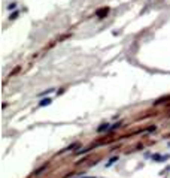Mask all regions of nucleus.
<instances>
[{
  "label": "nucleus",
  "instance_id": "1",
  "mask_svg": "<svg viewBox=\"0 0 170 178\" xmlns=\"http://www.w3.org/2000/svg\"><path fill=\"white\" fill-rule=\"evenodd\" d=\"M51 99H43L42 102H40V103H39V106L42 108V106H48V105H51Z\"/></svg>",
  "mask_w": 170,
  "mask_h": 178
},
{
  "label": "nucleus",
  "instance_id": "2",
  "mask_svg": "<svg viewBox=\"0 0 170 178\" xmlns=\"http://www.w3.org/2000/svg\"><path fill=\"white\" fill-rule=\"evenodd\" d=\"M152 159H154L155 162H163V160H166V157H164V156H160V154H155Z\"/></svg>",
  "mask_w": 170,
  "mask_h": 178
},
{
  "label": "nucleus",
  "instance_id": "3",
  "mask_svg": "<svg viewBox=\"0 0 170 178\" xmlns=\"http://www.w3.org/2000/svg\"><path fill=\"white\" fill-rule=\"evenodd\" d=\"M108 129H111L109 124H103V126H100V127L97 129V132H104V130H108Z\"/></svg>",
  "mask_w": 170,
  "mask_h": 178
},
{
  "label": "nucleus",
  "instance_id": "4",
  "mask_svg": "<svg viewBox=\"0 0 170 178\" xmlns=\"http://www.w3.org/2000/svg\"><path fill=\"white\" fill-rule=\"evenodd\" d=\"M116 160H118V157H113V159H111V160L106 163V166H108V168H109V166H112V165H113V163H115Z\"/></svg>",
  "mask_w": 170,
  "mask_h": 178
},
{
  "label": "nucleus",
  "instance_id": "5",
  "mask_svg": "<svg viewBox=\"0 0 170 178\" xmlns=\"http://www.w3.org/2000/svg\"><path fill=\"white\" fill-rule=\"evenodd\" d=\"M108 11H109V9H103V11H100V12H99V17H103V15H104Z\"/></svg>",
  "mask_w": 170,
  "mask_h": 178
},
{
  "label": "nucleus",
  "instance_id": "6",
  "mask_svg": "<svg viewBox=\"0 0 170 178\" xmlns=\"http://www.w3.org/2000/svg\"><path fill=\"white\" fill-rule=\"evenodd\" d=\"M17 17H18V12H15V14H12V15H10L9 18H10V19H15Z\"/></svg>",
  "mask_w": 170,
  "mask_h": 178
},
{
  "label": "nucleus",
  "instance_id": "7",
  "mask_svg": "<svg viewBox=\"0 0 170 178\" xmlns=\"http://www.w3.org/2000/svg\"><path fill=\"white\" fill-rule=\"evenodd\" d=\"M14 8H17V5H15V3H14V5H9V6H8V9H14Z\"/></svg>",
  "mask_w": 170,
  "mask_h": 178
}]
</instances>
